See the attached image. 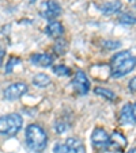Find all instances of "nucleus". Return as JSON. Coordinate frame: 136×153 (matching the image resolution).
<instances>
[{
    "label": "nucleus",
    "instance_id": "nucleus-1",
    "mask_svg": "<svg viewBox=\"0 0 136 153\" xmlns=\"http://www.w3.org/2000/svg\"><path fill=\"white\" fill-rule=\"evenodd\" d=\"M26 145L32 152L41 153L45 150L48 145V136L47 131L37 123H32L26 127Z\"/></svg>",
    "mask_w": 136,
    "mask_h": 153
},
{
    "label": "nucleus",
    "instance_id": "nucleus-2",
    "mask_svg": "<svg viewBox=\"0 0 136 153\" xmlns=\"http://www.w3.org/2000/svg\"><path fill=\"white\" fill-rule=\"evenodd\" d=\"M23 126V119L19 114L11 113L0 117V136H15Z\"/></svg>",
    "mask_w": 136,
    "mask_h": 153
},
{
    "label": "nucleus",
    "instance_id": "nucleus-3",
    "mask_svg": "<svg viewBox=\"0 0 136 153\" xmlns=\"http://www.w3.org/2000/svg\"><path fill=\"white\" fill-rule=\"evenodd\" d=\"M135 67H136V57L131 56L129 58L124 60L122 62H120L119 65L110 68V76H112L113 79H120V77H122V76L131 73L135 69Z\"/></svg>",
    "mask_w": 136,
    "mask_h": 153
},
{
    "label": "nucleus",
    "instance_id": "nucleus-4",
    "mask_svg": "<svg viewBox=\"0 0 136 153\" xmlns=\"http://www.w3.org/2000/svg\"><path fill=\"white\" fill-rule=\"evenodd\" d=\"M27 90H29V88H27V84H25V83L10 84L3 92L4 99H6V100H10V102L18 100L20 96H23L27 92Z\"/></svg>",
    "mask_w": 136,
    "mask_h": 153
},
{
    "label": "nucleus",
    "instance_id": "nucleus-5",
    "mask_svg": "<svg viewBox=\"0 0 136 153\" xmlns=\"http://www.w3.org/2000/svg\"><path fill=\"white\" fill-rule=\"evenodd\" d=\"M41 11H42L41 15L50 22V20H56V18L60 16L61 6L56 0H47V1H44L42 6H41Z\"/></svg>",
    "mask_w": 136,
    "mask_h": 153
},
{
    "label": "nucleus",
    "instance_id": "nucleus-6",
    "mask_svg": "<svg viewBox=\"0 0 136 153\" xmlns=\"http://www.w3.org/2000/svg\"><path fill=\"white\" fill-rule=\"evenodd\" d=\"M72 87L79 95H86L90 91V81L87 79V75L84 73V71H76L75 76L72 79Z\"/></svg>",
    "mask_w": 136,
    "mask_h": 153
},
{
    "label": "nucleus",
    "instance_id": "nucleus-7",
    "mask_svg": "<svg viewBox=\"0 0 136 153\" xmlns=\"http://www.w3.org/2000/svg\"><path fill=\"white\" fill-rule=\"evenodd\" d=\"M91 142L93 146L97 149H107L109 145V134L102 127H95L91 133Z\"/></svg>",
    "mask_w": 136,
    "mask_h": 153
},
{
    "label": "nucleus",
    "instance_id": "nucleus-8",
    "mask_svg": "<svg viewBox=\"0 0 136 153\" xmlns=\"http://www.w3.org/2000/svg\"><path fill=\"white\" fill-rule=\"evenodd\" d=\"M120 122L122 125H136V103H127L122 106Z\"/></svg>",
    "mask_w": 136,
    "mask_h": 153
},
{
    "label": "nucleus",
    "instance_id": "nucleus-9",
    "mask_svg": "<svg viewBox=\"0 0 136 153\" xmlns=\"http://www.w3.org/2000/svg\"><path fill=\"white\" fill-rule=\"evenodd\" d=\"M127 146V138L119 131H113L109 136V145L107 149L114 150V152H121L124 148Z\"/></svg>",
    "mask_w": 136,
    "mask_h": 153
},
{
    "label": "nucleus",
    "instance_id": "nucleus-10",
    "mask_svg": "<svg viewBox=\"0 0 136 153\" xmlns=\"http://www.w3.org/2000/svg\"><path fill=\"white\" fill-rule=\"evenodd\" d=\"M45 34L50 38H55V39H60L64 34V27L60 22L57 20H50L49 23L45 27Z\"/></svg>",
    "mask_w": 136,
    "mask_h": 153
},
{
    "label": "nucleus",
    "instance_id": "nucleus-11",
    "mask_svg": "<svg viewBox=\"0 0 136 153\" xmlns=\"http://www.w3.org/2000/svg\"><path fill=\"white\" fill-rule=\"evenodd\" d=\"M30 62L33 65H37V67L47 68L53 64V57L48 53H35V54L30 56Z\"/></svg>",
    "mask_w": 136,
    "mask_h": 153
},
{
    "label": "nucleus",
    "instance_id": "nucleus-12",
    "mask_svg": "<svg viewBox=\"0 0 136 153\" xmlns=\"http://www.w3.org/2000/svg\"><path fill=\"white\" fill-rule=\"evenodd\" d=\"M98 8L104 15H113L120 12V10L122 8V3L120 0H113V1H106V3L101 4Z\"/></svg>",
    "mask_w": 136,
    "mask_h": 153
},
{
    "label": "nucleus",
    "instance_id": "nucleus-13",
    "mask_svg": "<svg viewBox=\"0 0 136 153\" xmlns=\"http://www.w3.org/2000/svg\"><path fill=\"white\" fill-rule=\"evenodd\" d=\"M131 52L129 50H121L120 53H116V54L112 57V60H110V68L116 67V65H119L120 62H122L124 60H127V58L131 57Z\"/></svg>",
    "mask_w": 136,
    "mask_h": 153
},
{
    "label": "nucleus",
    "instance_id": "nucleus-14",
    "mask_svg": "<svg viewBox=\"0 0 136 153\" xmlns=\"http://www.w3.org/2000/svg\"><path fill=\"white\" fill-rule=\"evenodd\" d=\"M33 84L40 88H44V87H47L50 84V77L45 73H37V75L33 77Z\"/></svg>",
    "mask_w": 136,
    "mask_h": 153
},
{
    "label": "nucleus",
    "instance_id": "nucleus-15",
    "mask_svg": "<svg viewBox=\"0 0 136 153\" xmlns=\"http://www.w3.org/2000/svg\"><path fill=\"white\" fill-rule=\"evenodd\" d=\"M94 92H95V95L98 96H102L104 99H107V100H114L116 99V94L113 92L112 90H109V88H104V87H97L95 90H94Z\"/></svg>",
    "mask_w": 136,
    "mask_h": 153
},
{
    "label": "nucleus",
    "instance_id": "nucleus-16",
    "mask_svg": "<svg viewBox=\"0 0 136 153\" xmlns=\"http://www.w3.org/2000/svg\"><path fill=\"white\" fill-rule=\"evenodd\" d=\"M119 22L121 25H136V16L128 14V12H124L119 16Z\"/></svg>",
    "mask_w": 136,
    "mask_h": 153
},
{
    "label": "nucleus",
    "instance_id": "nucleus-17",
    "mask_svg": "<svg viewBox=\"0 0 136 153\" xmlns=\"http://www.w3.org/2000/svg\"><path fill=\"white\" fill-rule=\"evenodd\" d=\"M53 73L57 76H70L71 75V69L70 67H65V65H55L52 68Z\"/></svg>",
    "mask_w": 136,
    "mask_h": 153
},
{
    "label": "nucleus",
    "instance_id": "nucleus-18",
    "mask_svg": "<svg viewBox=\"0 0 136 153\" xmlns=\"http://www.w3.org/2000/svg\"><path fill=\"white\" fill-rule=\"evenodd\" d=\"M53 50H55V53L59 54V56L64 54L65 50H67V42L63 41V39H57V42H56L55 46H53Z\"/></svg>",
    "mask_w": 136,
    "mask_h": 153
},
{
    "label": "nucleus",
    "instance_id": "nucleus-19",
    "mask_svg": "<svg viewBox=\"0 0 136 153\" xmlns=\"http://www.w3.org/2000/svg\"><path fill=\"white\" fill-rule=\"evenodd\" d=\"M68 129H70V125L67 123V122L61 121V119H59V121L55 122V130H56V133H57V134L65 133Z\"/></svg>",
    "mask_w": 136,
    "mask_h": 153
},
{
    "label": "nucleus",
    "instance_id": "nucleus-20",
    "mask_svg": "<svg viewBox=\"0 0 136 153\" xmlns=\"http://www.w3.org/2000/svg\"><path fill=\"white\" fill-rule=\"evenodd\" d=\"M102 45H104V48L106 50H114V49H119L120 46H121V42H119V41H112V39H106L102 42Z\"/></svg>",
    "mask_w": 136,
    "mask_h": 153
},
{
    "label": "nucleus",
    "instance_id": "nucleus-21",
    "mask_svg": "<svg viewBox=\"0 0 136 153\" xmlns=\"http://www.w3.org/2000/svg\"><path fill=\"white\" fill-rule=\"evenodd\" d=\"M20 62H22V60H20V58L11 57L8 60V62H7V65H6V73L12 72V71H14V68H15V65H18V64H20Z\"/></svg>",
    "mask_w": 136,
    "mask_h": 153
},
{
    "label": "nucleus",
    "instance_id": "nucleus-22",
    "mask_svg": "<svg viewBox=\"0 0 136 153\" xmlns=\"http://www.w3.org/2000/svg\"><path fill=\"white\" fill-rule=\"evenodd\" d=\"M53 152L55 153H70L71 149L68 148V145L65 142H60V144H56L53 146Z\"/></svg>",
    "mask_w": 136,
    "mask_h": 153
},
{
    "label": "nucleus",
    "instance_id": "nucleus-23",
    "mask_svg": "<svg viewBox=\"0 0 136 153\" xmlns=\"http://www.w3.org/2000/svg\"><path fill=\"white\" fill-rule=\"evenodd\" d=\"M128 87H129V91H131V92H136V76L131 79V81H129V84H128Z\"/></svg>",
    "mask_w": 136,
    "mask_h": 153
},
{
    "label": "nucleus",
    "instance_id": "nucleus-24",
    "mask_svg": "<svg viewBox=\"0 0 136 153\" xmlns=\"http://www.w3.org/2000/svg\"><path fill=\"white\" fill-rule=\"evenodd\" d=\"M4 54H6V52H4V49H0V67H2V65H3Z\"/></svg>",
    "mask_w": 136,
    "mask_h": 153
},
{
    "label": "nucleus",
    "instance_id": "nucleus-25",
    "mask_svg": "<svg viewBox=\"0 0 136 153\" xmlns=\"http://www.w3.org/2000/svg\"><path fill=\"white\" fill-rule=\"evenodd\" d=\"M127 153H136V148H131V149L128 150Z\"/></svg>",
    "mask_w": 136,
    "mask_h": 153
},
{
    "label": "nucleus",
    "instance_id": "nucleus-26",
    "mask_svg": "<svg viewBox=\"0 0 136 153\" xmlns=\"http://www.w3.org/2000/svg\"><path fill=\"white\" fill-rule=\"evenodd\" d=\"M35 1H37V0H29V3H30V4H34Z\"/></svg>",
    "mask_w": 136,
    "mask_h": 153
},
{
    "label": "nucleus",
    "instance_id": "nucleus-27",
    "mask_svg": "<svg viewBox=\"0 0 136 153\" xmlns=\"http://www.w3.org/2000/svg\"><path fill=\"white\" fill-rule=\"evenodd\" d=\"M70 153H75V150H71V152Z\"/></svg>",
    "mask_w": 136,
    "mask_h": 153
}]
</instances>
